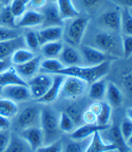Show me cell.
<instances>
[{
    "label": "cell",
    "instance_id": "cell-1",
    "mask_svg": "<svg viewBox=\"0 0 132 152\" xmlns=\"http://www.w3.org/2000/svg\"><path fill=\"white\" fill-rule=\"evenodd\" d=\"M110 69V60L105 61L100 64L93 66H82V65H74V66H65L63 69L58 71L56 74L62 75L64 77L70 76L75 77L86 83H91L96 80L104 77ZM54 75V74H53Z\"/></svg>",
    "mask_w": 132,
    "mask_h": 152
},
{
    "label": "cell",
    "instance_id": "cell-2",
    "mask_svg": "<svg viewBox=\"0 0 132 152\" xmlns=\"http://www.w3.org/2000/svg\"><path fill=\"white\" fill-rule=\"evenodd\" d=\"M40 126L44 134V143L49 144L58 139V120L50 109L46 108L41 110Z\"/></svg>",
    "mask_w": 132,
    "mask_h": 152
},
{
    "label": "cell",
    "instance_id": "cell-3",
    "mask_svg": "<svg viewBox=\"0 0 132 152\" xmlns=\"http://www.w3.org/2000/svg\"><path fill=\"white\" fill-rule=\"evenodd\" d=\"M26 83L31 93V96L33 99L37 100L46 93V91L50 87L52 83V76L47 73L38 75L36 74L35 76L28 79Z\"/></svg>",
    "mask_w": 132,
    "mask_h": 152
},
{
    "label": "cell",
    "instance_id": "cell-4",
    "mask_svg": "<svg viewBox=\"0 0 132 152\" xmlns=\"http://www.w3.org/2000/svg\"><path fill=\"white\" fill-rule=\"evenodd\" d=\"M87 83L75 77H64L62 83L60 94L65 98L76 99L82 96L86 90Z\"/></svg>",
    "mask_w": 132,
    "mask_h": 152
},
{
    "label": "cell",
    "instance_id": "cell-5",
    "mask_svg": "<svg viewBox=\"0 0 132 152\" xmlns=\"http://www.w3.org/2000/svg\"><path fill=\"white\" fill-rule=\"evenodd\" d=\"M90 18L87 17H77L73 18L66 31L67 40L74 45L81 44L86 31Z\"/></svg>",
    "mask_w": 132,
    "mask_h": 152
},
{
    "label": "cell",
    "instance_id": "cell-6",
    "mask_svg": "<svg viewBox=\"0 0 132 152\" xmlns=\"http://www.w3.org/2000/svg\"><path fill=\"white\" fill-rule=\"evenodd\" d=\"M94 43L96 48L109 56L117 55L119 52V43L117 38L109 32L102 31L97 33L94 37Z\"/></svg>",
    "mask_w": 132,
    "mask_h": 152
},
{
    "label": "cell",
    "instance_id": "cell-7",
    "mask_svg": "<svg viewBox=\"0 0 132 152\" xmlns=\"http://www.w3.org/2000/svg\"><path fill=\"white\" fill-rule=\"evenodd\" d=\"M81 56L85 64L89 66L100 64L105 61L110 60L108 54L100 50L96 47L83 45L81 47ZM111 61V60H110Z\"/></svg>",
    "mask_w": 132,
    "mask_h": 152
},
{
    "label": "cell",
    "instance_id": "cell-8",
    "mask_svg": "<svg viewBox=\"0 0 132 152\" xmlns=\"http://www.w3.org/2000/svg\"><path fill=\"white\" fill-rule=\"evenodd\" d=\"M43 23L44 27L49 26H63V21L62 20L59 12L56 3L50 2L42 8Z\"/></svg>",
    "mask_w": 132,
    "mask_h": 152
},
{
    "label": "cell",
    "instance_id": "cell-9",
    "mask_svg": "<svg viewBox=\"0 0 132 152\" xmlns=\"http://www.w3.org/2000/svg\"><path fill=\"white\" fill-rule=\"evenodd\" d=\"M20 137L23 138L33 151L44 144V134L40 127L33 126L23 129L20 132Z\"/></svg>",
    "mask_w": 132,
    "mask_h": 152
},
{
    "label": "cell",
    "instance_id": "cell-10",
    "mask_svg": "<svg viewBox=\"0 0 132 152\" xmlns=\"http://www.w3.org/2000/svg\"><path fill=\"white\" fill-rule=\"evenodd\" d=\"M2 96H4L5 98H8L13 102L26 101L31 97L28 86L20 85V84L3 87Z\"/></svg>",
    "mask_w": 132,
    "mask_h": 152
},
{
    "label": "cell",
    "instance_id": "cell-11",
    "mask_svg": "<svg viewBox=\"0 0 132 152\" xmlns=\"http://www.w3.org/2000/svg\"><path fill=\"white\" fill-rule=\"evenodd\" d=\"M40 114L41 110L36 107H28L24 109L18 116V124L22 129L37 126V124H40Z\"/></svg>",
    "mask_w": 132,
    "mask_h": 152
},
{
    "label": "cell",
    "instance_id": "cell-12",
    "mask_svg": "<svg viewBox=\"0 0 132 152\" xmlns=\"http://www.w3.org/2000/svg\"><path fill=\"white\" fill-rule=\"evenodd\" d=\"M63 79H64V76L58 75V74L52 75V83H51L50 87L49 88L46 93L44 94L42 97L36 100V103L50 104V103H53L54 101H56L60 94L61 86L63 82Z\"/></svg>",
    "mask_w": 132,
    "mask_h": 152
},
{
    "label": "cell",
    "instance_id": "cell-13",
    "mask_svg": "<svg viewBox=\"0 0 132 152\" xmlns=\"http://www.w3.org/2000/svg\"><path fill=\"white\" fill-rule=\"evenodd\" d=\"M109 128H110V124L99 125L96 124H84L71 132V138L72 140H83L91 137L96 131L107 130Z\"/></svg>",
    "mask_w": 132,
    "mask_h": 152
},
{
    "label": "cell",
    "instance_id": "cell-14",
    "mask_svg": "<svg viewBox=\"0 0 132 152\" xmlns=\"http://www.w3.org/2000/svg\"><path fill=\"white\" fill-rule=\"evenodd\" d=\"M40 46L45 43L59 41L63 35V26H49L36 31Z\"/></svg>",
    "mask_w": 132,
    "mask_h": 152
},
{
    "label": "cell",
    "instance_id": "cell-15",
    "mask_svg": "<svg viewBox=\"0 0 132 152\" xmlns=\"http://www.w3.org/2000/svg\"><path fill=\"white\" fill-rule=\"evenodd\" d=\"M41 61V56H35L33 58L24 64H22L20 65H16L15 69L18 73V75L22 78H24V80L30 79L31 77L35 76L36 72L38 71L40 68Z\"/></svg>",
    "mask_w": 132,
    "mask_h": 152
},
{
    "label": "cell",
    "instance_id": "cell-16",
    "mask_svg": "<svg viewBox=\"0 0 132 152\" xmlns=\"http://www.w3.org/2000/svg\"><path fill=\"white\" fill-rule=\"evenodd\" d=\"M25 46L24 41V37L21 35L16 38L0 42V60L8 59L11 58L12 53L19 49Z\"/></svg>",
    "mask_w": 132,
    "mask_h": 152
},
{
    "label": "cell",
    "instance_id": "cell-17",
    "mask_svg": "<svg viewBox=\"0 0 132 152\" xmlns=\"http://www.w3.org/2000/svg\"><path fill=\"white\" fill-rule=\"evenodd\" d=\"M43 15L41 12L34 10H27L19 18L18 21L16 23V26L18 28H30L42 25Z\"/></svg>",
    "mask_w": 132,
    "mask_h": 152
},
{
    "label": "cell",
    "instance_id": "cell-18",
    "mask_svg": "<svg viewBox=\"0 0 132 152\" xmlns=\"http://www.w3.org/2000/svg\"><path fill=\"white\" fill-rule=\"evenodd\" d=\"M117 148L110 142H104L101 137L100 131L95 132L91 137L90 141L84 152H109L116 151Z\"/></svg>",
    "mask_w": 132,
    "mask_h": 152
},
{
    "label": "cell",
    "instance_id": "cell-19",
    "mask_svg": "<svg viewBox=\"0 0 132 152\" xmlns=\"http://www.w3.org/2000/svg\"><path fill=\"white\" fill-rule=\"evenodd\" d=\"M16 84H20V85H27V83L22 78L15 67L10 66L7 69L3 70L0 72V86L1 87H5L9 85H16Z\"/></svg>",
    "mask_w": 132,
    "mask_h": 152
},
{
    "label": "cell",
    "instance_id": "cell-20",
    "mask_svg": "<svg viewBox=\"0 0 132 152\" xmlns=\"http://www.w3.org/2000/svg\"><path fill=\"white\" fill-rule=\"evenodd\" d=\"M60 60L64 66H74L82 64V56L79 52L71 46H63L60 53Z\"/></svg>",
    "mask_w": 132,
    "mask_h": 152
},
{
    "label": "cell",
    "instance_id": "cell-21",
    "mask_svg": "<svg viewBox=\"0 0 132 152\" xmlns=\"http://www.w3.org/2000/svg\"><path fill=\"white\" fill-rule=\"evenodd\" d=\"M56 4L63 21L73 19L80 15V12L75 7L72 0H58Z\"/></svg>",
    "mask_w": 132,
    "mask_h": 152
},
{
    "label": "cell",
    "instance_id": "cell-22",
    "mask_svg": "<svg viewBox=\"0 0 132 152\" xmlns=\"http://www.w3.org/2000/svg\"><path fill=\"white\" fill-rule=\"evenodd\" d=\"M109 137L110 140V143L115 145L117 151L119 152H130L131 148L127 145L126 141L123 138L120 128L118 126H113L109 129Z\"/></svg>",
    "mask_w": 132,
    "mask_h": 152
},
{
    "label": "cell",
    "instance_id": "cell-23",
    "mask_svg": "<svg viewBox=\"0 0 132 152\" xmlns=\"http://www.w3.org/2000/svg\"><path fill=\"white\" fill-rule=\"evenodd\" d=\"M101 22L110 31H118L121 30V12L117 11L105 12L101 17Z\"/></svg>",
    "mask_w": 132,
    "mask_h": 152
},
{
    "label": "cell",
    "instance_id": "cell-24",
    "mask_svg": "<svg viewBox=\"0 0 132 152\" xmlns=\"http://www.w3.org/2000/svg\"><path fill=\"white\" fill-rule=\"evenodd\" d=\"M105 96L108 99V104L111 107H119L123 103V94L114 83H107Z\"/></svg>",
    "mask_w": 132,
    "mask_h": 152
},
{
    "label": "cell",
    "instance_id": "cell-25",
    "mask_svg": "<svg viewBox=\"0 0 132 152\" xmlns=\"http://www.w3.org/2000/svg\"><path fill=\"white\" fill-rule=\"evenodd\" d=\"M107 82L103 78H100L95 82L91 83L89 88V96L95 101H101L106 92Z\"/></svg>",
    "mask_w": 132,
    "mask_h": 152
},
{
    "label": "cell",
    "instance_id": "cell-26",
    "mask_svg": "<svg viewBox=\"0 0 132 152\" xmlns=\"http://www.w3.org/2000/svg\"><path fill=\"white\" fill-rule=\"evenodd\" d=\"M63 48V45L60 41L48 42L41 45V50L43 55L47 58H55L60 55Z\"/></svg>",
    "mask_w": 132,
    "mask_h": 152
},
{
    "label": "cell",
    "instance_id": "cell-27",
    "mask_svg": "<svg viewBox=\"0 0 132 152\" xmlns=\"http://www.w3.org/2000/svg\"><path fill=\"white\" fill-rule=\"evenodd\" d=\"M64 67L65 66L60 60L55 58H46L41 61L39 69L43 70L44 73L53 75L56 74L58 71L63 69Z\"/></svg>",
    "mask_w": 132,
    "mask_h": 152
},
{
    "label": "cell",
    "instance_id": "cell-28",
    "mask_svg": "<svg viewBox=\"0 0 132 152\" xmlns=\"http://www.w3.org/2000/svg\"><path fill=\"white\" fill-rule=\"evenodd\" d=\"M34 57H35L34 53L31 50H30L29 49L19 48L12 53V55L11 56V59H12V64L16 66V65H20L22 64L30 61Z\"/></svg>",
    "mask_w": 132,
    "mask_h": 152
},
{
    "label": "cell",
    "instance_id": "cell-29",
    "mask_svg": "<svg viewBox=\"0 0 132 152\" xmlns=\"http://www.w3.org/2000/svg\"><path fill=\"white\" fill-rule=\"evenodd\" d=\"M18 112V107L15 102L8 98H0V115L11 118Z\"/></svg>",
    "mask_w": 132,
    "mask_h": 152
},
{
    "label": "cell",
    "instance_id": "cell-30",
    "mask_svg": "<svg viewBox=\"0 0 132 152\" xmlns=\"http://www.w3.org/2000/svg\"><path fill=\"white\" fill-rule=\"evenodd\" d=\"M124 35H132L131 8H123L121 12V30Z\"/></svg>",
    "mask_w": 132,
    "mask_h": 152
},
{
    "label": "cell",
    "instance_id": "cell-31",
    "mask_svg": "<svg viewBox=\"0 0 132 152\" xmlns=\"http://www.w3.org/2000/svg\"><path fill=\"white\" fill-rule=\"evenodd\" d=\"M16 18L12 13L10 4L4 5L2 11L0 12V22L2 23L3 26L9 27V28H17L16 26Z\"/></svg>",
    "mask_w": 132,
    "mask_h": 152
},
{
    "label": "cell",
    "instance_id": "cell-32",
    "mask_svg": "<svg viewBox=\"0 0 132 152\" xmlns=\"http://www.w3.org/2000/svg\"><path fill=\"white\" fill-rule=\"evenodd\" d=\"M111 117V106L108 103L101 102V109L96 116V124L107 125L109 124Z\"/></svg>",
    "mask_w": 132,
    "mask_h": 152
},
{
    "label": "cell",
    "instance_id": "cell-33",
    "mask_svg": "<svg viewBox=\"0 0 132 152\" xmlns=\"http://www.w3.org/2000/svg\"><path fill=\"white\" fill-rule=\"evenodd\" d=\"M24 144L22 139L14 133L10 134L9 143L4 152H24Z\"/></svg>",
    "mask_w": 132,
    "mask_h": 152
},
{
    "label": "cell",
    "instance_id": "cell-34",
    "mask_svg": "<svg viewBox=\"0 0 132 152\" xmlns=\"http://www.w3.org/2000/svg\"><path fill=\"white\" fill-rule=\"evenodd\" d=\"M90 138H85L83 140H73L66 144L64 152H84Z\"/></svg>",
    "mask_w": 132,
    "mask_h": 152
},
{
    "label": "cell",
    "instance_id": "cell-35",
    "mask_svg": "<svg viewBox=\"0 0 132 152\" xmlns=\"http://www.w3.org/2000/svg\"><path fill=\"white\" fill-rule=\"evenodd\" d=\"M29 6V0H12L10 7L16 18H19L27 11Z\"/></svg>",
    "mask_w": 132,
    "mask_h": 152
},
{
    "label": "cell",
    "instance_id": "cell-36",
    "mask_svg": "<svg viewBox=\"0 0 132 152\" xmlns=\"http://www.w3.org/2000/svg\"><path fill=\"white\" fill-rule=\"evenodd\" d=\"M64 112L71 117L75 125H80L83 124V111L77 105L72 104L68 106Z\"/></svg>",
    "mask_w": 132,
    "mask_h": 152
},
{
    "label": "cell",
    "instance_id": "cell-37",
    "mask_svg": "<svg viewBox=\"0 0 132 152\" xmlns=\"http://www.w3.org/2000/svg\"><path fill=\"white\" fill-rule=\"evenodd\" d=\"M75 124L73 123L71 117H69L64 111L61 112L60 117L58 119V127L59 129L66 132V133H71L75 129Z\"/></svg>",
    "mask_w": 132,
    "mask_h": 152
},
{
    "label": "cell",
    "instance_id": "cell-38",
    "mask_svg": "<svg viewBox=\"0 0 132 152\" xmlns=\"http://www.w3.org/2000/svg\"><path fill=\"white\" fill-rule=\"evenodd\" d=\"M24 41L25 46H27L30 50H37L40 46L36 32L34 31H27L24 36Z\"/></svg>",
    "mask_w": 132,
    "mask_h": 152
},
{
    "label": "cell",
    "instance_id": "cell-39",
    "mask_svg": "<svg viewBox=\"0 0 132 152\" xmlns=\"http://www.w3.org/2000/svg\"><path fill=\"white\" fill-rule=\"evenodd\" d=\"M122 55L125 59L130 58L132 55V35H122Z\"/></svg>",
    "mask_w": 132,
    "mask_h": 152
},
{
    "label": "cell",
    "instance_id": "cell-40",
    "mask_svg": "<svg viewBox=\"0 0 132 152\" xmlns=\"http://www.w3.org/2000/svg\"><path fill=\"white\" fill-rule=\"evenodd\" d=\"M21 35H22L21 31L15 28L0 26V42L12 39V38H16Z\"/></svg>",
    "mask_w": 132,
    "mask_h": 152
},
{
    "label": "cell",
    "instance_id": "cell-41",
    "mask_svg": "<svg viewBox=\"0 0 132 152\" xmlns=\"http://www.w3.org/2000/svg\"><path fill=\"white\" fill-rule=\"evenodd\" d=\"M36 152H63V141L58 138L49 144L42 145L36 149Z\"/></svg>",
    "mask_w": 132,
    "mask_h": 152
},
{
    "label": "cell",
    "instance_id": "cell-42",
    "mask_svg": "<svg viewBox=\"0 0 132 152\" xmlns=\"http://www.w3.org/2000/svg\"><path fill=\"white\" fill-rule=\"evenodd\" d=\"M120 130L123 138L125 141L129 140L130 138L132 137V120L129 119L128 117H126L122 124H121Z\"/></svg>",
    "mask_w": 132,
    "mask_h": 152
},
{
    "label": "cell",
    "instance_id": "cell-43",
    "mask_svg": "<svg viewBox=\"0 0 132 152\" xmlns=\"http://www.w3.org/2000/svg\"><path fill=\"white\" fill-rule=\"evenodd\" d=\"M121 83L126 91L131 93L132 91V73L131 70L124 72L121 77Z\"/></svg>",
    "mask_w": 132,
    "mask_h": 152
},
{
    "label": "cell",
    "instance_id": "cell-44",
    "mask_svg": "<svg viewBox=\"0 0 132 152\" xmlns=\"http://www.w3.org/2000/svg\"><path fill=\"white\" fill-rule=\"evenodd\" d=\"M83 123L84 124H96V116L90 109L83 112Z\"/></svg>",
    "mask_w": 132,
    "mask_h": 152
},
{
    "label": "cell",
    "instance_id": "cell-45",
    "mask_svg": "<svg viewBox=\"0 0 132 152\" xmlns=\"http://www.w3.org/2000/svg\"><path fill=\"white\" fill-rule=\"evenodd\" d=\"M10 134L7 133L6 130L0 131V152H4L5 151L10 141Z\"/></svg>",
    "mask_w": 132,
    "mask_h": 152
},
{
    "label": "cell",
    "instance_id": "cell-46",
    "mask_svg": "<svg viewBox=\"0 0 132 152\" xmlns=\"http://www.w3.org/2000/svg\"><path fill=\"white\" fill-rule=\"evenodd\" d=\"M11 127V120L10 118L0 115V131H4L9 129Z\"/></svg>",
    "mask_w": 132,
    "mask_h": 152
},
{
    "label": "cell",
    "instance_id": "cell-47",
    "mask_svg": "<svg viewBox=\"0 0 132 152\" xmlns=\"http://www.w3.org/2000/svg\"><path fill=\"white\" fill-rule=\"evenodd\" d=\"M47 1L48 0H29V5L34 9H40L47 4Z\"/></svg>",
    "mask_w": 132,
    "mask_h": 152
},
{
    "label": "cell",
    "instance_id": "cell-48",
    "mask_svg": "<svg viewBox=\"0 0 132 152\" xmlns=\"http://www.w3.org/2000/svg\"><path fill=\"white\" fill-rule=\"evenodd\" d=\"M118 4L123 6V8H131L132 0H116Z\"/></svg>",
    "mask_w": 132,
    "mask_h": 152
},
{
    "label": "cell",
    "instance_id": "cell-49",
    "mask_svg": "<svg viewBox=\"0 0 132 152\" xmlns=\"http://www.w3.org/2000/svg\"><path fill=\"white\" fill-rule=\"evenodd\" d=\"M10 62L7 59H4V60H0V72H2L3 70L7 69L8 67H10Z\"/></svg>",
    "mask_w": 132,
    "mask_h": 152
},
{
    "label": "cell",
    "instance_id": "cell-50",
    "mask_svg": "<svg viewBox=\"0 0 132 152\" xmlns=\"http://www.w3.org/2000/svg\"><path fill=\"white\" fill-rule=\"evenodd\" d=\"M83 4L86 7H92L94 5H96L98 3L99 0H81Z\"/></svg>",
    "mask_w": 132,
    "mask_h": 152
},
{
    "label": "cell",
    "instance_id": "cell-51",
    "mask_svg": "<svg viewBox=\"0 0 132 152\" xmlns=\"http://www.w3.org/2000/svg\"><path fill=\"white\" fill-rule=\"evenodd\" d=\"M127 117L129 119H131L132 120V110L131 108H129L128 109V111H127Z\"/></svg>",
    "mask_w": 132,
    "mask_h": 152
},
{
    "label": "cell",
    "instance_id": "cell-52",
    "mask_svg": "<svg viewBox=\"0 0 132 152\" xmlns=\"http://www.w3.org/2000/svg\"><path fill=\"white\" fill-rule=\"evenodd\" d=\"M12 0H1V2L3 3L4 5H7V4H10L12 3Z\"/></svg>",
    "mask_w": 132,
    "mask_h": 152
},
{
    "label": "cell",
    "instance_id": "cell-53",
    "mask_svg": "<svg viewBox=\"0 0 132 152\" xmlns=\"http://www.w3.org/2000/svg\"><path fill=\"white\" fill-rule=\"evenodd\" d=\"M2 92H3V87L0 86V96H2Z\"/></svg>",
    "mask_w": 132,
    "mask_h": 152
},
{
    "label": "cell",
    "instance_id": "cell-54",
    "mask_svg": "<svg viewBox=\"0 0 132 152\" xmlns=\"http://www.w3.org/2000/svg\"><path fill=\"white\" fill-rule=\"evenodd\" d=\"M49 1H50V2H53V3H56V2H57L58 0H49Z\"/></svg>",
    "mask_w": 132,
    "mask_h": 152
},
{
    "label": "cell",
    "instance_id": "cell-55",
    "mask_svg": "<svg viewBox=\"0 0 132 152\" xmlns=\"http://www.w3.org/2000/svg\"><path fill=\"white\" fill-rule=\"evenodd\" d=\"M109 152H113V151H109Z\"/></svg>",
    "mask_w": 132,
    "mask_h": 152
}]
</instances>
